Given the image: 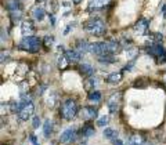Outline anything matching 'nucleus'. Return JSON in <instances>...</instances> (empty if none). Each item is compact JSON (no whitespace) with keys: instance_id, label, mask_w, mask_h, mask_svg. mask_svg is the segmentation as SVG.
<instances>
[{"instance_id":"nucleus-1","label":"nucleus","mask_w":166,"mask_h":145,"mask_svg":"<svg viewBox=\"0 0 166 145\" xmlns=\"http://www.w3.org/2000/svg\"><path fill=\"white\" fill-rule=\"evenodd\" d=\"M83 28L94 36H102L105 33V25L100 18H90L83 24Z\"/></svg>"},{"instance_id":"nucleus-2","label":"nucleus","mask_w":166,"mask_h":145,"mask_svg":"<svg viewBox=\"0 0 166 145\" xmlns=\"http://www.w3.org/2000/svg\"><path fill=\"white\" fill-rule=\"evenodd\" d=\"M40 39L36 36H28V37H24L22 40L20 42L18 47L21 50H25L28 52H37L39 48H40Z\"/></svg>"},{"instance_id":"nucleus-3","label":"nucleus","mask_w":166,"mask_h":145,"mask_svg":"<svg viewBox=\"0 0 166 145\" xmlns=\"http://www.w3.org/2000/svg\"><path fill=\"white\" fill-rule=\"evenodd\" d=\"M78 112V105L75 102V100L72 98H68L62 102V106H61V115L65 120H72L75 115Z\"/></svg>"},{"instance_id":"nucleus-4","label":"nucleus","mask_w":166,"mask_h":145,"mask_svg":"<svg viewBox=\"0 0 166 145\" xmlns=\"http://www.w3.org/2000/svg\"><path fill=\"white\" fill-rule=\"evenodd\" d=\"M147 50H148V54H151L156 61H159V62H166V51L158 42H151L150 47L147 48Z\"/></svg>"},{"instance_id":"nucleus-5","label":"nucleus","mask_w":166,"mask_h":145,"mask_svg":"<svg viewBox=\"0 0 166 145\" xmlns=\"http://www.w3.org/2000/svg\"><path fill=\"white\" fill-rule=\"evenodd\" d=\"M7 10L10 12V15L14 21H20L21 15H22V10H21V4L18 0H7L6 1Z\"/></svg>"},{"instance_id":"nucleus-6","label":"nucleus","mask_w":166,"mask_h":145,"mask_svg":"<svg viewBox=\"0 0 166 145\" xmlns=\"http://www.w3.org/2000/svg\"><path fill=\"white\" fill-rule=\"evenodd\" d=\"M91 52L96 54L97 57L111 54L110 47H108V42H100V43H94V44H91Z\"/></svg>"},{"instance_id":"nucleus-7","label":"nucleus","mask_w":166,"mask_h":145,"mask_svg":"<svg viewBox=\"0 0 166 145\" xmlns=\"http://www.w3.org/2000/svg\"><path fill=\"white\" fill-rule=\"evenodd\" d=\"M33 113H35V105H33L32 102H29V104L24 105V106L21 108L18 116H20V119L22 122H25V120H28V119H31V117L33 116Z\"/></svg>"},{"instance_id":"nucleus-8","label":"nucleus","mask_w":166,"mask_h":145,"mask_svg":"<svg viewBox=\"0 0 166 145\" xmlns=\"http://www.w3.org/2000/svg\"><path fill=\"white\" fill-rule=\"evenodd\" d=\"M107 104H108L110 112L111 113H115L118 109H119V106H121V93H113L112 95L108 98Z\"/></svg>"},{"instance_id":"nucleus-9","label":"nucleus","mask_w":166,"mask_h":145,"mask_svg":"<svg viewBox=\"0 0 166 145\" xmlns=\"http://www.w3.org/2000/svg\"><path fill=\"white\" fill-rule=\"evenodd\" d=\"M75 134H76V129L75 127H68L64 130V133L60 136V141L62 144H68V142L75 141Z\"/></svg>"},{"instance_id":"nucleus-10","label":"nucleus","mask_w":166,"mask_h":145,"mask_svg":"<svg viewBox=\"0 0 166 145\" xmlns=\"http://www.w3.org/2000/svg\"><path fill=\"white\" fill-rule=\"evenodd\" d=\"M21 32L24 35V37H28V36H32L33 32H35V25L31 20H25L22 21L21 24Z\"/></svg>"},{"instance_id":"nucleus-11","label":"nucleus","mask_w":166,"mask_h":145,"mask_svg":"<svg viewBox=\"0 0 166 145\" xmlns=\"http://www.w3.org/2000/svg\"><path fill=\"white\" fill-rule=\"evenodd\" d=\"M148 28H150V21L148 20H138V22L134 25V32L137 35H146L148 32Z\"/></svg>"},{"instance_id":"nucleus-12","label":"nucleus","mask_w":166,"mask_h":145,"mask_svg":"<svg viewBox=\"0 0 166 145\" xmlns=\"http://www.w3.org/2000/svg\"><path fill=\"white\" fill-rule=\"evenodd\" d=\"M80 115L83 119L90 120V119H96V117H97L98 111H97V108H94V106H85V108L82 109Z\"/></svg>"},{"instance_id":"nucleus-13","label":"nucleus","mask_w":166,"mask_h":145,"mask_svg":"<svg viewBox=\"0 0 166 145\" xmlns=\"http://www.w3.org/2000/svg\"><path fill=\"white\" fill-rule=\"evenodd\" d=\"M110 4V0H90L89 4H87V10L89 11H93V10H101L105 6Z\"/></svg>"},{"instance_id":"nucleus-14","label":"nucleus","mask_w":166,"mask_h":145,"mask_svg":"<svg viewBox=\"0 0 166 145\" xmlns=\"http://www.w3.org/2000/svg\"><path fill=\"white\" fill-rule=\"evenodd\" d=\"M65 54H67V57H68V60L73 61V62H80V60H82V52L78 51L76 48H73V50H68Z\"/></svg>"},{"instance_id":"nucleus-15","label":"nucleus","mask_w":166,"mask_h":145,"mask_svg":"<svg viewBox=\"0 0 166 145\" xmlns=\"http://www.w3.org/2000/svg\"><path fill=\"white\" fill-rule=\"evenodd\" d=\"M76 50L80 51L82 54H85V52H91V44H89L86 40H79L76 43Z\"/></svg>"},{"instance_id":"nucleus-16","label":"nucleus","mask_w":166,"mask_h":145,"mask_svg":"<svg viewBox=\"0 0 166 145\" xmlns=\"http://www.w3.org/2000/svg\"><path fill=\"white\" fill-rule=\"evenodd\" d=\"M79 71L87 77H91L94 75V68L90 64H80L79 65Z\"/></svg>"},{"instance_id":"nucleus-17","label":"nucleus","mask_w":166,"mask_h":145,"mask_svg":"<svg viewBox=\"0 0 166 145\" xmlns=\"http://www.w3.org/2000/svg\"><path fill=\"white\" fill-rule=\"evenodd\" d=\"M43 134H45L46 138H50V136L53 134V123L50 119H47L43 125Z\"/></svg>"},{"instance_id":"nucleus-18","label":"nucleus","mask_w":166,"mask_h":145,"mask_svg":"<svg viewBox=\"0 0 166 145\" xmlns=\"http://www.w3.org/2000/svg\"><path fill=\"white\" fill-rule=\"evenodd\" d=\"M127 145H144V140H143L141 136H138V134H133V136L129 138Z\"/></svg>"},{"instance_id":"nucleus-19","label":"nucleus","mask_w":166,"mask_h":145,"mask_svg":"<svg viewBox=\"0 0 166 145\" xmlns=\"http://www.w3.org/2000/svg\"><path fill=\"white\" fill-rule=\"evenodd\" d=\"M97 60L100 61L101 64L110 65V64H113V62H115V57H113L112 54H107V55H100V57H97Z\"/></svg>"},{"instance_id":"nucleus-20","label":"nucleus","mask_w":166,"mask_h":145,"mask_svg":"<svg viewBox=\"0 0 166 145\" xmlns=\"http://www.w3.org/2000/svg\"><path fill=\"white\" fill-rule=\"evenodd\" d=\"M94 133H96V130H94L93 126H90V125H85L83 129H82V131H80V134L83 137H91Z\"/></svg>"},{"instance_id":"nucleus-21","label":"nucleus","mask_w":166,"mask_h":145,"mask_svg":"<svg viewBox=\"0 0 166 145\" xmlns=\"http://www.w3.org/2000/svg\"><path fill=\"white\" fill-rule=\"evenodd\" d=\"M104 137L105 138H108V140H115V138L118 137V131L116 130H113V129H111V127H105V130H104Z\"/></svg>"},{"instance_id":"nucleus-22","label":"nucleus","mask_w":166,"mask_h":145,"mask_svg":"<svg viewBox=\"0 0 166 145\" xmlns=\"http://www.w3.org/2000/svg\"><path fill=\"white\" fill-rule=\"evenodd\" d=\"M57 65L61 69L67 68V65H68V57H67V54H60L58 55V58H57Z\"/></svg>"},{"instance_id":"nucleus-23","label":"nucleus","mask_w":166,"mask_h":145,"mask_svg":"<svg viewBox=\"0 0 166 145\" xmlns=\"http://www.w3.org/2000/svg\"><path fill=\"white\" fill-rule=\"evenodd\" d=\"M32 14H33V18H35L36 21H42L43 18H45V15H46L45 10H43L42 7H36L35 10H33Z\"/></svg>"},{"instance_id":"nucleus-24","label":"nucleus","mask_w":166,"mask_h":145,"mask_svg":"<svg viewBox=\"0 0 166 145\" xmlns=\"http://www.w3.org/2000/svg\"><path fill=\"white\" fill-rule=\"evenodd\" d=\"M122 80V75L119 72H113V73H110L108 77H107V82L110 83H118V82Z\"/></svg>"},{"instance_id":"nucleus-25","label":"nucleus","mask_w":166,"mask_h":145,"mask_svg":"<svg viewBox=\"0 0 166 145\" xmlns=\"http://www.w3.org/2000/svg\"><path fill=\"white\" fill-rule=\"evenodd\" d=\"M89 100L93 101V102H98V101L101 100V93L100 91H91L89 94Z\"/></svg>"},{"instance_id":"nucleus-26","label":"nucleus","mask_w":166,"mask_h":145,"mask_svg":"<svg viewBox=\"0 0 166 145\" xmlns=\"http://www.w3.org/2000/svg\"><path fill=\"white\" fill-rule=\"evenodd\" d=\"M96 83H97V79H96V77H93V76H91V77H89V79H87V80L85 82V87H86V89H87V90H90V89H91V87H93L94 85H96Z\"/></svg>"},{"instance_id":"nucleus-27","label":"nucleus","mask_w":166,"mask_h":145,"mask_svg":"<svg viewBox=\"0 0 166 145\" xmlns=\"http://www.w3.org/2000/svg\"><path fill=\"white\" fill-rule=\"evenodd\" d=\"M108 125V116H101L97 120V126L98 127H105Z\"/></svg>"},{"instance_id":"nucleus-28","label":"nucleus","mask_w":166,"mask_h":145,"mask_svg":"<svg viewBox=\"0 0 166 145\" xmlns=\"http://www.w3.org/2000/svg\"><path fill=\"white\" fill-rule=\"evenodd\" d=\"M42 125V120H40V117L39 116H35L32 119V126L33 127H35V129H37V127H39V126Z\"/></svg>"},{"instance_id":"nucleus-29","label":"nucleus","mask_w":166,"mask_h":145,"mask_svg":"<svg viewBox=\"0 0 166 145\" xmlns=\"http://www.w3.org/2000/svg\"><path fill=\"white\" fill-rule=\"evenodd\" d=\"M43 42H45V44L49 47V46L53 44V42H54V37L53 36H46L45 39H43Z\"/></svg>"},{"instance_id":"nucleus-30","label":"nucleus","mask_w":166,"mask_h":145,"mask_svg":"<svg viewBox=\"0 0 166 145\" xmlns=\"http://www.w3.org/2000/svg\"><path fill=\"white\" fill-rule=\"evenodd\" d=\"M29 138H31V142H32V145H39V142H37V140H36V137H35L33 134H31V136H29Z\"/></svg>"},{"instance_id":"nucleus-31","label":"nucleus","mask_w":166,"mask_h":145,"mask_svg":"<svg viewBox=\"0 0 166 145\" xmlns=\"http://www.w3.org/2000/svg\"><path fill=\"white\" fill-rule=\"evenodd\" d=\"M112 145H123V142L119 138H115V140H112Z\"/></svg>"},{"instance_id":"nucleus-32","label":"nucleus","mask_w":166,"mask_h":145,"mask_svg":"<svg viewBox=\"0 0 166 145\" xmlns=\"http://www.w3.org/2000/svg\"><path fill=\"white\" fill-rule=\"evenodd\" d=\"M72 26H73V24H69L68 26L65 28V31H64V35H68V33L71 32V28H72Z\"/></svg>"},{"instance_id":"nucleus-33","label":"nucleus","mask_w":166,"mask_h":145,"mask_svg":"<svg viewBox=\"0 0 166 145\" xmlns=\"http://www.w3.org/2000/svg\"><path fill=\"white\" fill-rule=\"evenodd\" d=\"M4 60H8L7 54H4V51L1 52V64H4Z\"/></svg>"},{"instance_id":"nucleus-34","label":"nucleus","mask_w":166,"mask_h":145,"mask_svg":"<svg viewBox=\"0 0 166 145\" xmlns=\"http://www.w3.org/2000/svg\"><path fill=\"white\" fill-rule=\"evenodd\" d=\"M162 12H163V17H165V18H166V4H165V6H163V7H162Z\"/></svg>"},{"instance_id":"nucleus-35","label":"nucleus","mask_w":166,"mask_h":145,"mask_svg":"<svg viewBox=\"0 0 166 145\" xmlns=\"http://www.w3.org/2000/svg\"><path fill=\"white\" fill-rule=\"evenodd\" d=\"M50 21H51V25H54V24H56V18H54L53 15L50 17Z\"/></svg>"},{"instance_id":"nucleus-36","label":"nucleus","mask_w":166,"mask_h":145,"mask_svg":"<svg viewBox=\"0 0 166 145\" xmlns=\"http://www.w3.org/2000/svg\"><path fill=\"white\" fill-rule=\"evenodd\" d=\"M65 48H64V46H58V51H64Z\"/></svg>"},{"instance_id":"nucleus-37","label":"nucleus","mask_w":166,"mask_h":145,"mask_svg":"<svg viewBox=\"0 0 166 145\" xmlns=\"http://www.w3.org/2000/svg\"><path fill=\"white\" fill-rule=\"evenodd\" d=\"M80 1H82V0H72V3H75V4H79Z\"/></svg>"},{"instance_id":"nucleus-38","label":"nucleus","mask_w":166,"mask_h":145,"mask_svg":"<svg viewBox=\"0 0 166 145\" xmlns=\"http://www.w3.org/2000/svg\"><path fill=\"white\" fill-rule=\"evenodd\" d=\"M36 1H45V0H36Z\"/></svg>"}]
</instances>
